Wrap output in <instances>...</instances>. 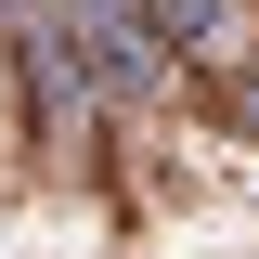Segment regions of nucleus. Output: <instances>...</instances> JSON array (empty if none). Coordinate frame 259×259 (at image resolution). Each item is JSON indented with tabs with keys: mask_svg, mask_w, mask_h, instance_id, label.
Segmentation results:
<instances>
[{
	"mask_svg": "<svg viewBox=\"0 0 259 259\" xmlns=\"http://www.w3.org/2000/svg\"><path fill=\"white\" fill-rule=\"evenodd\" d=\"M156 13H168L182 39H207V26H221V0H156Z\"/></svg>",
	"mask_w": 259,
	"mask_h": 259,
	"instance_id": "1",
	"label": "nucleus"
},
{
	"mask_svg": "<svg viewBox=\"0 0 259 259\" xmlns=\"http://www.w3.org/2000/svg\"><path fill=\"white\" fill-rule=\"evenodd\" d=\"M78 13H91V26H117V0H78Z\"/></svg>",
	"mask_w": 259,
	"mask_h": 259,
	"instance_id": "2",
	"label": "nucleus"
}]
</instances>
